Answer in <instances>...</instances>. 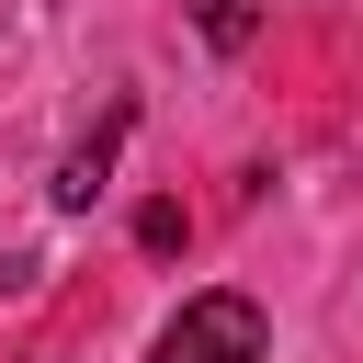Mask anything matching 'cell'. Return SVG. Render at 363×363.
I'll return each instance as SVG.
<instances>
[{
    "instance_id": "obj_2",
    "label": "cell",
    "mask_w": 363,
    "mask_h": 363,
    "mask_svg": "<svg viewBox=\"0 0 363 363\" xmlns=\"http://www.w3.org/2000/svg\"><path fill=\"white\" fill-rule=\"evenodd\" d=\"M125 125H136V102H113V113H102V125H91V136H79L68 159H57V182H45V193H57V216H91V204H102V182H113V147H125Z\"/></svg>"
},
{
    "instance_id": "obj_4",
    "label": "cell",
    "mask_w": 363,
    "mask_h": 363,
    "mask_svg": "<svg viewBox=\"0 0 363 363\" xmlns=\"http://www.w3.org/2000/svg\"><path fill=\"white\" fill-rule=\"evenodd\" d=\"M193 11H204L216 45H250V23H261V0H193Z\"/></svg>"
},
{
    "instance_id": "obj_1",
    "label": "cell",
    "mask_w": 363,
    "mask_h": 363,
    "mask_svg": "<svg viewBox=\"0 0 363 363\" xmlns=\"http://www.w3.org/2000/svg\"><path fill=\"white\" fill-rule=\"evenodd\" d=\"M147 363H272V318H261L250 295H193V306L159 329Z\"/></svg>"
},
{
    "instance_id": "obj_3",
    "label": "cell",
    "mask_w": 363,
    "mask_h": 363,
    "mask_svg": "<svg viewBox=\"0 0 363 363\" xmlns=\"http://www.w3.org/2000/svg\"><path fill=\"white\" fill-rule=\"evenodd\" d=\"M182 238H193V227H182V204H147V216H136V250H147V261H170Z\"/></svg>"
}]
</instances>
